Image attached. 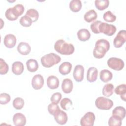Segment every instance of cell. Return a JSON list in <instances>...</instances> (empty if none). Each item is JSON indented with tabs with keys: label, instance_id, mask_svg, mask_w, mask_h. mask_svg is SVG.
Segmentation results:
<instances>
[{
	"label": "cell",
	"instance_id": "6da1fadb",
	"mask_svg": "<svg viewBox=\"0 0 126 126\" xmlns=\"http://www.w3.org/2000/svg\"><path fill=\"white\" fill-rule=\"evenodd\" d=\"M110 48L109 42L104 39H100L96 41L95 47L93 50V55L97 59L102 58L109 50Z\"/></svg>",
	"mask_w": 126,
	"mask_h": 126
},
{
	"label": "cell",
	"instance_id": "7a4b0ae2",
	"mask_svg": "<svg viewBox=\"0 0 126 126\" xmlns=\"http://www.w3.org/2000/svg\"><path fill=\"white\" fill-rule=\"evenodd\" d=\"M54 49L58 53L65 55H71L74 51L73 45L66 42L63 39H59L56 41L54 44Z\"/></svg>",
	"mask_w": 126,
	"mask_h": 126
},
{
	"label": "cell",
	"instance_id": "3957f363",
	"mask_svg": "<svg viewBox=\"0 0 126 126\" xmlns=\"http://www.w3.org/2000/svg\"><path fill=\"white\" fill-rule=\"evenodd\" d=\"M61 60V58L59 55L54 53H50L41 58V63L44 67L50 68L54 65L58 64Z\"/></svg>",
	"mask_w": 126,
	"mask_h": 126
},
{
	"label": "cell",
	"instance_id": "277c9868",
	"mask_svg": "<svg viewBox=\"0 0 126 126\" xmlns=\"http://www.w3.org/2000/svg\"><path fill=\"white\" fill-rule=\"evenodd\" d=\"M95 104L96 107L99 109L107 110L113 107V102L109 98L100 96L95 100Z\"/></svg>",
	"mask_w": 126,
	"mask_h": 126
},
{
	"label": "cell",
	"instance_id": "5b68a950",
	"mask_svg": "<svg viewBox=\"0 0 126 126\" xmlns=\"http://www.w3.org/2000/svg\"><path fill=\"white\" fill-rule=\"evenodd\" d=\"M108 66L117 71L122 70L124 67V61L118 58L112 57L109 58L107 62Z\"/></svg>",
	"mask_w": 126,
	"mask_h": 126
},
{
	"label": "cell",
	"instance_id": "8992f818",
	"mask_svg": "<svg viewBox=\"0 0 126 126\" xmlns=\"http://www.w3.org/2000/svg\"><path fill=\"white\" fill-rule=\"evenodd\" d=\"M99 30L100 33H103L108 36H112L115 33L117 29L113 25L101 22L99 26Z\"/></svg>",
	"mask_w": 126,
	"mask_h": 126
},
{
	"label": "cell",
	"instance_id": "52a82bcc",
	"mask_svg": "<svg viewBox=\"0 0 126 126\" xmlns=\"http://www.w3.org/2000/svg\"><path fill=\"white\" fill-rule=\"evenodd\" d=\"M126 41V31L125 30H120L113 40V44L115 48H120Z\"/></svg>",
	"mask_w": 126,
	"mask_h": 126
},
{
	"label": "cell",
	"instance_id": "ba28073f",
	"mask_svg": "<svg viewBox=\"0 0 126 126\" xmlns=\"http://www.w3.org/2000/svg\"><path fill=\"white\" fill-rule=\"evenodd\" d=\"M95 120V116L94 113L88 112L81 119L80 124L82 126H93Z\"/></svg>",
	"mask_w": 126,
	"mask_h": 126
},
{
	"label": "cell",
	"instance_id": "9c48e42d",
	"mask_svg": "<svg viewBox=\"0 0 126 126\" xmlns=\"http://www.w3.org/2000/svg\"><path fill=\"white\" fill-rule=\"evenodd\" d=\"M84 68L80 64L76 65L73 72V76L75 80L78 82H81L84 79Z\"/></svg>",
	"mask_w": 126,
	"mask_h": 126
},
{
	"label": "cell",
	"instance_id": "30bf717a",
	"mask_svg": "<svg viewBox=\"0 0 126 126\" xmlns=\"http://www.w3.org/2000/svg\"><path fill=\"white\" fill-rule=\"evenodd\" d=\"M32 87L35 90L40 89L44 85V79L40 74L35 75L32 80Z\"/></svg>",
	"mask_w": 126,
	"mask_h": 126
},
{
	"label": "cell",
	"instance_id": "8fae6325",
	"mask_svg": "<svg viewBox=\"0 0 126 126\" xmlns=\"http://www.w3.org/2000/svg\"><path fill=\"white\" fill-rule=\"evenodd\" d=\"M54 119L56 122L60 125H63L66 123L68 117L66 113L61 110H60L54 116Z\"/></svg>",
	"mask_w": 126,
	"mask_h": 126
},
{
	"label": "cell",
	"instance_id": "7c38bea8",
	"mask_svg": "<svg viewBox=\"0 0 126 126\" xmlns=\"http://www.w3.org/2000/svg\"><path fill=\"white\" fill-rule=\"evenodd\" d=\"M13 122L16 126H23L26 123V118L23 114L17 113L13 117Z\"/></svg>",
	"mask_w": 126,
	"mask_h": 126
},
{
	"label": "cell",
	"instance_id": "4fadbf2b",
	"mask_svg": "<svg viewBox=\"0 0 126 126\" xmlns=\"http://www.w3.org/2000/svg\"><path fill=\"white\" fill-rule=\"evenodd\" d=\"M17 39L15 35L12 34H8L5 36L3 40L4 45L8 48H13L16 43Z\"/></svg>",
	"mask_w": 126,
	"mask_h": 126
},
{
	"label": "cell",
	"instance_id": "5bb4252c",
	"mask_svg": "<svg viewBox=\"0 0 126 126\" xmlns=\"http://www.w3.org/2000/svg\"><path fill=\"white\" fill-rule=\"evenodd\" d=\"M98 70L96 67H91L89 68L87 73V79L89 82H94L97 79Z\"/></svg>",
	"mask_w": 126,
	"mask_h": 126
},
{
	"label": "cell",
	"instance_id": "9a60e30c",
	"mask_svg": "<svg viewBox=\"0 0 126 126\" xmlns=\"http://www.w3.org/2000/svg\"><path fill=\"white\" fill-rule=\"evenodd\" d=\"M18 52L22 55H27L30 53L31 50L30 45L27 42H21L17 46Z\"/></svg>",
	"mask_w": 126,
	"mask_h": 126
},
{
	"label": "cell",
	"instance_id": "2e32d148",
	"mask_svg": "<svg viewBox=\"0 0 126 126\" xmlns=\"http://www.w3.org/2000/svg\"><path fill=\"white\" fill-rule=\"evenodd\" d=\"M73 89L72 81L69 78L64 79L62 84V89L63 91L66 94L70 93Z\"/></svg>",
	"mask_w": 126,
	"mask_h": 126
},
{
	"label": "cell",
	"instance_id": "e0dca14e",
	"mask_svg": "<svg viewBox=\"0 0 126 126\" xmlns=\"http://www.w3.org/2000/svg\"><path fill=\"white\" fill-rule=\"evenodd\" d=\"M24 65L21 62L16 61L14 62L12 64V71L16 75H19L22 74L24 71Z\"/></svg>",
	"mask_w": 126,
	"mask_h": 126
},
{
	"label": "cell",
	"instance_id": "ac0fdd59",
	"mask_svg": "<svg viewBox=\"0 0 126 126\" xmlns=\"http://www.w3.org/2000/svg\"><path fill=\"white\" fill-rule=\"evenodd\" d=\"M47 86L51 89H55L59 86V80L54 75L49 76L47 79Z\"/></svg>",
	"mask_w": 126,
	"mask_h": 126
},
{
	"label": "cell",
	"instance_id": "d6986e66",
	"mask_svg": "<svg viewBox=\"0 0 126 126\" xmlns=\"http://www.w3.org/2000/svg\"><path fill=\"white\" fill-rule=\"evenodd\" d=\"M72 69V64L68 62H64L59 67V71L60 73L63 75L69 74Z\"/></svg>",
	"mask_w": 126,
	"mask_h": 126
},
{
	"label": "cell",
	"instance_id": "ffe728a7",
	"mask_svg": "<svg viewBox=\"0 0 126 126\" xmlns=\"http://www.w3.org/2000/svg\"><path fill=\"white\" fill-rule=\"evenodd\" d=\"M77 35L79 40L82 41H85L89 39L91 36V34L88 30L86 29H81L77 32Z\"/></svg>",
	"mask_w": 126,
	"mask_h": 126
},
{
	"label": "cell",
	"instance_id": "44dd1931",
	"mask_svg": "<svg viewBox=\"0 0 126 126\" xmlns=\"http://www.w3.org/2000/svg\"><path fill=\"white\" fill-rule=\"evenodd\" d=\"M26 65L28 70L31 72H34L38 68L37 61L33 59H30L27 60L26 62Z\"/></svg>",
	"mask_w": 126,
	"mask_h": 126
},
{
	"label": "cell",
	"instance_id": "7402d4cb",
	"mask_svg": "<svg viewBox=\"0 0 126 126\" xmlns=\"http://www.w3.org/2000/svg\"><path fill=\"white\" fill-rule=\"evenodd\" d=\"M99 77L102 82L106 83L112 79L113 74L108 69H103L100 72Z\"/></svg>",
	"mask_w": 126,
	"mask_h": 126
},
{
	"label": "cell",
	"instance_id": "603a6c76",
	"mask_svg": "<svg viewBox=\"0 0 126 126\" xmlns=\"http://www.w3.org/2000/svg\"><path fill=\"white\" fill-rule=\"evenodd\" d=\"M97 17V14L94 9H91L86 12L84 16V20L88 23H90L95 20Z\"/></svg>",
	"mask_w": 126,
	"mask_h": 126
},
{
	"label": "cell",
	"instance_id": "cb8c5ba5",
	"mask_svg": "<svg viewBox=\"0 0 126 126\" xmlns=\"http://www.w3.org/2000/svg\"><path fill=\"white\" fill-rule=\"evenodd\" d=\"M82 2L80 0H72L69 3L70 9L74 12H77L80 11L82 8Z\"/></svg>",
	"mask_w": 126,
	"mask_h": 126
},
{
	"label": "cell",
	"instance_id": "d4e9b609",
	"mask_svg": "<svg viewBox=\"0 0 126 126\" xmlns=\"http://www.w3.org/2000/svg\"><path fill=\"white\" fill-rule=\"evenodd\" d=\"M114 88V87L112 84L108 83L105 84L102 88V93L103 95L106 97L111 96L113 94Z\"/></svg>",
	"mask_w": 126,
	"mask_h": 126
},
{
	"label": "cell",
	"instance_id": "484cf974",
	"mask_svg": "<svg viewBox=\"0 0 126 126\" xmlns=\"http://www.w3.org/2000/svg\"><path fill=\"white\" fill-rule=\"evenodd\" d=\"M112 115L117 116L123 120L126 116V109L123 106H117L113 110Z\"/></svg>",
	"mask_w": 126,
	"mask_h": 126
},
{
	"label": "cell",
	"instance_id": "4316f807",
	"mask_svg": "<svg viewBox=\"0 0 126 126\" xmlns=\"http://www.w3.org/2000/svg\"><path fill=\"white\" fill-rule=\"evenodd\" d=\"M122 119L116 115H112L108 120L109 126H121Z\"/></svg>",
	"mask_w": 126,
	"mask_h": 126
},
{
	"label": "cell",
	"instance_id": "83f0119b",
	"mask_svg": "<svg viewBox=\"0 0 126 126\" xmlns=\"http://www.w3.org/2000/svg\"><path fill=\"white\" fill-rule=\"evenodd\" d=\"M25 15L31 18L33 22L37 21L39 17L38 12L37 10L34 8H31L28 9Z\"/></svg>",
	"mask_w": 126,
	"mask_h": 126
},
{
	"label": "cell",
	"instance_id": "f1b7e54d",
	"mask_svg": "<svg viewBox=\"0 0 126 126\" xmlns=\"http://www.w3.org/2000/svg\"><path fill=\"white\" fill-rule=\"evenodd\" d=\"M94 3L97 9L99 10H103L108 6L109 1L108 0H95Z\"/></svg>",
	"mask_w": 126,
	"mask_h": 126
},
{
	"label": "cell",
	"instance_id": "f546056e",
	"mask_svg": "<svg viewBox=\"0 0 126 126\" xmlns=\"http://www.w3.org/2000/svg\"><path fill=\"white\" fill-rule=\"evenodd\" d=\"M72 105V101L68 98H64L60 102L61 107L64 110L67 111L69 109L71 106Z\"/></svg>",
	"mask_w": 126,
	"mask_h": 126
},
{
	"label": "cell",
	"instance_id": "4dcf8cb0",
	"mask_svg": "<svg viewBox=\"0 0 126 126\" xmlns=\"http://www.w3.org/2000/svg\"><path fill=\"white\" fill-rule=\"evenodd\" d=\"M20 24L25 27H28L32 25V21L31 18L26 15L22 16L20 19Z\"/></svg>",
	"mask_w": 126,
	"mask_h": 126
},
{
	"label": "cell",
	"instance_id": "1f68e13d",
	"mask_svg": "<svg viewBox=\"0 0 126 126\" xmlns=\"http://www.w3.org/2000/svg\"><path fill=\"white\" fill-rule=\"evenodd\" d=\"M103 18L105 21L108 22H113L115 21L116 19V15L113 14L110 10L107 11L103 14Z\"/></svg>",
	"mask_w": 126,
	"mask_h": 126
},
{
	"label": "cell",
	"instance_id": "d6a6232c",
	"mask_svg": "<svg viewBox=\"0 0 126 126\" xmlns=\"http://www.w3.org/2000/svg\"><path fill=\"white\" fill-rule=\"evenodd\" d=\"M24 100L21 97H16L13 101V106L17 110L21 109L24 105Z\"/></svg>",
	"mask_w": 126,
	"mask_h": 126
},
{
	"label": "cell",
	"instance_id": "836d02e7",
	"mask_svg": "<svg viewBox=\"0 0 126 126\" xmlns=\"http://www.w3.org/2000/svg\"><path fill=\"white\" fill-rule=\"evenodd\" d=\"M5 15L6 18L9 21H15L18 18V17L15 15L12 7H10L6 10Z\"/></svg>",
	"mask_w": 126,
	"mask_h": 126
},
{
	"label": "cell",
	"instance_id": "e575fe53",
	"mask_svg": "<svg viewBox=\"0 0 126 126\" xmlns=\"http://www.w3.org/2000/svg\"><path fill=\"white\" fill-rule=\"evenodd\" d=\"M61 109H60L57 104L52 103L49 104L48 106V112L51 115L53 116H54Z\"/></svg>",
	"mask_w": 126,
	"mask_h": 126
},
{
	"label": "cell",
	"instance_id": "d590c367",
	"mask_svg": "<svg viewBox=\"0 0 126 126\" xmlns=\"http://www.w3.org/2000/svg\"><path fill=\"white\" fill-rule=\"evenodd\" d=\"M8 65L2 58L0 59V74H5L7 73L8 71Z\"/></svg>",
	"mask_w": 126,
	"mask_h": 126
},
{
	"label": "cell",
	"instance_id": "8d00e7d4",
	"mask_svg": "<svg viewBox=\"0 0 126 126\" xmlns=\"http://www.w3.org/2000/svg\"><path fill=\"white\" fill-rule=\"evenodd\" d=\"M12 8L15 15L17 17L21 15L25 10L24 6L21 4H17L13 7Z\"/></svg>",
	"mask_w": 126,
	"mask_h": 126
},
{
	"label": "cell",
	"instance_id": "74e56055",
	"mask_svg": "<svg viewBox=\"0 0 126 126\" xmlns=\"http://www.w3.org/2000/svg\"><path fill=\"white\" fill-rule=\"evenodd\" d=\"M115 93L117 94L122 95L126 94V85L125 84H121L116 87L114 90Z\"/></svg>",
	"mask_w": 126,
	"mask_h": 126
},
{
	"label": "cell",
	"instance_id": "f35d334b",
	"mask_svg": "<svg viewBox=\"0 0 126 126\" xmlns=\"http://www.w3.org/2000/svg\"><path fill=\"white\" fill-rule=\"evenodd\" d=\"M10 96L8 94L3 93L0 94V103L1 104H6L9 102Z\"/></svg>",
	"mask_w": 126,
	"mask_h": 126
},
{
	"label": "cell",
	"instance_id": "ab89813d",
	"mask_svg": "<svg viewBox=\"0 0 126 126\" xmlns=\"http://www.w3.org/2000/svg\"><path fill=\"white\" fill-rule=\"evenodd\" d=\"M101 23V21H95L92 23L90 26L91 29L92 31L96 34L99 33V26L100 24Z\"/></svg>",
	"mask_w": 126,
	"mask_h": 126
},
{
	"label": "cell",
	"instance_id": "60d3db41",
	"mask_svg": "<svg viewBox=\"0 0 126 126\" xmlns=\"http://www.w3.org/2000/svg\"><path fill=\"white\" fill-rule=\"evenodd\" d=\"M62 98V94L59 92L54 93L51 97V101L55 104H58Z\"/></svg>",
	"mask_w": 126,
	"mask_h": 126
}]
</instances>
